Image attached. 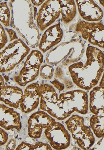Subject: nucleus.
Here are the masks:
<instances>
[{
  "label": "nucleus",
  "instance_id": "29",
  "mask_svg": "<svg viewBox=\"0 0 104 150\" xmlns=\"http://www.w3.org/2000/svg\"><path fill=\"white\" fill-rule=\"evenodd\" d=\"M16 141L13 139H10L7 142L6 146V150H15L16 149Z\"/></svg>",
  "mask_w": 104,
  "mask_h": 150
},
{
  "label": "nucleus",
  "instance_id": "19",
  "mask_svg": "<svg viewBox=\"0 0 104 150\" xmlns=\"http://www.w3.org/2000/svg\"><path fill=\"white\" fill-rule=\"evenodd\" d=\"M61 6V20L66 25L71 22L76 16L77 6L73 0H59Z\"/></svg>",
  "mask_w": 104,
  "mask_h": 150
},
{
  "label": "nucleus",
  "instance_id": "14",
  "mask_svg": "<svg viewBox=\"0 0 104 150\" xmlns=\"http://www.w3.org/2000/svg\"><path fill=\"white\" fill-rule=\"evenodd\" d=\"M79 15L83 21L89 22L100 21L103 17V11L92 0L74 1Z\"/></svg>",
  "mask_w": 104,
  "mask_h": 150
},
{
  "label": "nucleus",
  "instance_id": "30",
  "mask_svg": "<svg viewBox=\"0 0 104 150\" xmlns=\"http://www.w3.org/2000/svg\"><path fill=\"white\" fill-rule=\"evenodd\" d=\"M30 1L34 6H35V7H39V6H41L45 1L44 0H43V1L37 0V1Z\"/></svg>",
  "mask_w": 104,
  "mask_h": 150
},
{
  "label": "nucleus",
  "instance_id": "7",
  "mask_svg": "<svg viewBox=\"0 0 104 150\" xmlns=\"http://www.w3.org/2000/svg\"><path fill=\"white\" fill-rule=\"evenodd\" d=\"M43 62V55L40 50H34L30 52L23 67L14 80L21 87H25L36 80L39 74V69Z\"/></svg>",
  "mask_w": 104,
  "mask_h": 150
},
{
  "label": "nucleus",
  "instance_id": "12",
  "mask_svg": "<svg viewBox=\"0 0 104 150\" xmlns=\"http://www.w3.org/2000/svg\"><path fill=\"white\" fill-rule=\"evenodd\" d=\"M56 122L53 117L43 111L33 113L28 120V133L33 139L41 137L43 130Z\"/></svg>",
  "mask_w": 104,
  "mask_h": 150
},
{
  "label": "nucleus",
  "instance_id": "9",
  "mask_svg": "<svg viewBox=\"0 0 104 150\" xmlns=\"http://www.w3.org/2000/svg\"><path fill=\"white\" fill-rule=\"evenodd\" d=\"M74 30L92 46L104 49V26L102 21L89 22L79 20L75 24Z\"/></svg>",
  "mask_w": 104,
  "mask_h": 150
},
{
  "label": "nucleus",
  "instance_id": "20",
  "mask_svg": "<svg viewBox=\"0 0 104 150\" xmlns=\"http://www.w3.org/2000/svg\"><path fill=\"white\" fill-rule=\"evenodd\" d=\"M90 124L93 133L97 138L104 137V111L93 114L90 119Z\"/></svg>",
  "mask_w": 104,
  "mask_h": 150
},
{
  "label": "nucleus",
  "instance_id": "27",
  "mask_svg": "<svg viewBox=\"0 0 104 150\" xmlns=\"http://www.w3.org/2000/svg\"><path fill=\"white\" fill-rule=\"evenodd\" d=\"M51 83L53 85V87L55 88L58 91H62L66 88L64 84L57 79H54L51 82Z\"/></svg>",
  "mask_w": 104,
  "mask_h": 150
},
{
  "label": "nucleus",
  "instance_id": "2",
  "mask_svg": "<svg viewBox=\"0 0 104 150\" xmlns=\"http://www.w3.org/2000/svg\"><path fill=\"white\" fill-rule=\"evenodd\" d=\"M10 26L17 31L29 48H37L40 39L39 30L34 21V7L30 1H9Z\"/></svg>",
  "mask_w": 104,
  "mask_h": 150
},
{
  "label": "nucleus",
  "instance_id": "8",
  "mask_svg": "<svg viewBox=\"0 0 104 150\" xmlns=\"http://www.w3.org/2000/svg\"><path fill=\"white\" fill-rule=\"evenodd\" d=\"M59 99L64 110L70 115L75 112L82 115L88 113V95L85 91L80 89L68 91L60 94Z\"/></svg>",
  "mask_w": 104,
  "mask_h": 150
},
{
  "label": "nucleus",
  "instance_id": "17",
  "mask_svg": "<svg viewBox=\"0 0 104 150\" xmlns=\"http://www.w3.org/2000/svg\"><path fill=\"white\" fill-rule=\"evenodd\" d=\"M23 91L17 86L5 85L0 93V101L12 108H18L23 98Z\"/></svg>",
  "mask_w": 104,
  "mask_h": 150
},
{
  "label": "nucleus",
  "instance_id": "31",
  "mask_svg": "<svg viewBox=\"0 0 104 150\" xmlns=\"http://www.w3.org/2000/svg\"><path fill=\"white\" fill-rule=\"evenodd\" d=\"M5 82H4V78L0 74V93L1 92V90L3 88L5 87Z\"/></svg>",
  "mask_w": 104,
  "mask_h": 150
},
{
  "label": "nucleus",
  "instance_id": "13",
  "mask_svg": "<svg viewBox=\"0 0 104 150\" xmlns=\"http://www.w3.org/2000/svg\"><path fill=\"white\" fill-rule=\"evenodd\" d=\"M63 35L60 22L47 28L40 39L38 46L40 51L46 53L57 46L62 40Z\"/></svg>",
  "mask_w": 104,
  "mask_h": 150
},
{
  "label": "nucleus",
  "instance_id": "25",
  "mask_svg": "<svg viewBox=\"0 0 104 150\" xmlns=\"http://www.w3.org/2000/svg\"><path fill=\"white\" fill-rule=\"evenodd\" d=\"M8 37L3 25L0 23V50L4 48L8 43Z\"/></svg>",
  "mask_w": 104,
  "mask_h": 150
},
{
  "label": "nucleus",
  "instance_id": "24",
  "mask_svg": "<svg viewBox=\"0 0 104 150\" xmlns=\"http://www.w3.org/2000/svg\"><path fill=\"white\" fill-rule=\"evenodd\" d=\"M54 68L52 65L44 64L41 65L39 69L40 77L44 80H51L54 74Z\"/></svg>",
  "mask_w": 104,
  "mask_h": 150
},
{
  "label": "nucleus",
  "instance_id": "1",
  "mask_svg": "<svg viewBox=\"0 0 104 150\" xmlns=\"http://www.w3.org/2000/svg\"><path fill=\"white\" fill-rule=\"evenodd\" d=\"M86 60L73 64L68 67L73 84L86 91L96 87L103 75L104 53L97 47L90 45L86 50Z\"/></svg>",
  "mask_w": 104,
  "mask_h": 150
},
{
  "label": "nucleus",
  "instance_id": "3",
  "mask_svg": "<svg viewBox=\"0 0 104 150\" xmlns=\"http://www.w3.org/2000/svg\"><path fill=\"white\" fill-rule=\"evenodd\" d=\"M85 51L83 41L73 39L59 44L48 51L46 56L47 64L52 66H68L80 61Z\"/></svg>",
  "mask_w": 104,
  "mask_h": 150
},
{
  "label": "nucleus",
  "instance_id": "32",
  "mask_svg": "<svg viewBox=\"0 0 104 150\" xmlns=\"http://www.w3.org/2000/svg\"><path fill=\"white\" fill-rule=\"evenodd\" d=\"M99 86H101V87H104V78H103V75H102V78H101V80Z\"/></svg>",
  "mask_w": 104,
  "mask_h": 150
},
{
  "label": "nucleus",
  "instance_id": "26",
  "mask_svg": "<svg viewBox=\"0 0 104 150\" xmlns=\"http://www.w3.org/2000/svg\"><path fill=\"white\" fill-rule=\"evenodd\" d=\"M8 140V135L6 132L0 127V146L5 145Z\"/></svg>",
  "mask_w": 104,
  "mask_h": 150
},
{
  "label": "nucleus",
  "instance_id": "28",
  "mask_svg": "<svg viewBox=\"0 0 104 150\" xmlns=\"http://www.w3.org/2000/svg\"><path fill=\"white\" fill-rule=\"evenodd\" d=\"M6 31L8 34L9 39H10V42H12L14 40H17L18 39V37L16 32L13 29H6Z\"/></svg>",
  "mask_w": 104,
  "mask_h": 150
},
{
  "label": "nucleus",
  "instance_id": "5",
  "mask_svg": "<svg viewBox=\"0 0 104 150\" xmlns=\"http://www.w3.org/2000/svg\"><path fill=\"white\" fill-rule=\"evenodd\" d=\"M30 51V48L21 39L10 43L0 51V73L13 70L28 56Z\"/></svg>",
  "mask_w": 104,
  "mask_h": 150
},
{
  "label": "nucleus",
  "instance_id": "16",
  "mask_svg": "<svg viewBox=\"0 0 104 150\" xmlns=\"http://www.w3.org/2000/svg\"><path fill=\"white\" fill-rule=\"evenodd\" d=\"M38 83H34L28 85L25 89L20 105L23 113H30L38 107L40 99L38 90Z\"/></svg>",
  "mask_w": 104,
  "mask_h": 150
},
{
  "label": "nucleus",
  "instance_id": "22",
  "mask_svg": "<svg viewBox=\"0 0 104 150\" xmlns=\"http://www.w3.org/2000/svg\"><path fill=\"white\" fill-rule=\"evenodd\" d=\"M15 150H52V147L49 144L43 142H38L35 145L26 143L25 142H21L17 146Z\"/></svg>",
  "mask_w": 104,
  "mask_h": 150
},
{
  "label": "nucleus",
  "instance_id": "4",
  "mask_svg": "<svg viewBox=\"0 0 104 150\" xmlns=\"http://www.w3.org/2000/svg\"><path fill=\"white\" fill-rule=\"evenodd\" d=\"M38 92L40 95V109L54 118L62 121L70 115L66 112L59 99L56 89L47 83L39 84Z\"/></svg>",
  "mask_w": 104,
  "mask_h": 150
},
{
  "label": "nucleus",
  "instance_id": "10",
  "mask_svg": "<svg viewBox=\"0 0 104 150\" xmlns=\"http://www.w3.org/2000/svg\"><path fill=\"white\" fill-rule=\"evenodd\" d=\"M61 16V6L59 1H45L36 15V25L41 32L52 26Z\"/></svg>",
  "mask_w": 104,
  "mask_h": 150
},
{
  "label": "nucleus",
  "instance_id": "15",
  "mask_svg": "<svg viewBox=\"0 0 104 150\" xmlns=\"http://www.w3.org/2000/svg\"><path fill=\"white\" fill-rule=\"evenodd\" d=\"M0 127L7 131L16 129L20 131L22 128L20 113L12 108L0 104Z\"/></svg>",
  "mask_w": 104,
  "mask_h": 150
},
{
  "label": "nucleus",
  "instance_id": "6",
  "mask_svg": "<svg viewBox=\"0 0 104 150\" xmlns=\"http://www.w3.org/2000/svg\"><path fill=\"white\" fill-rule=\"evenodd\" d=\"M65 124L79 148L89 150L93 146L95 138L90 128L84 124L83 117L76 114L72 115Z\"/></svg>",
  "mask_w": 104,
  "mask_h": 150
},
{
  "label": "nucleus",
  "instance_id": "23",
  "mask_svg": "<svg viewBox=\"0 0 104 150\" xmlns=\"http://www.w3.org/2000/svg\"><path fill=\"white\" fill-rule=\"evenodd\" d=\"M10 11L7 2L0 3V22L5 27L10 26Z\"/></svg>",
  "mask_w": 104,
  "mask_h": 150
},
{
  "label": "nucleus",
  "instance_id": "21",
  "mask_svg": "<svg viewBox=\"0 0 104 150\" xmlns=\"http://www.w3.org/2000/svg\"><path fill=\"white\" fill-rule=\"evenodd\" d=\"M63 69L64 67L58 65L54 72V77L64 84L66 89H71L73 87V83L71 81L70 79H71L68 77V75L64 73Z\"/></svg>",
  "mask_w": 104,
  "mask_h": 150
},
{
  "label": "nucleus",
  "instance_id": "18",
  "mask_svg": "<svg viewBox=\"0 0 104 150\" xmlns=\"http://www.w3.org/2000/svg\"><path fill=\"white\" fill-rule=\"evenodd\" d=\"M104 87L96 86L91 90L88 98V107L93 114L104 111Z\"/></svg>",
  "mask_w": 104,
  "mask_h": 150
},
{
  "label": "nucleus",
  "instance_id": "11",
  "mask_svg": "<svg viewBox=\"0 0 104 150\" xmlns=\"http://www.w3.org/2000/svg\"><path fill=\"white\" fill-rule=\"evenodd\" d=\"M44 134L49 145L54 150H64L70 145V135L61 122H56L47 127Z\"/></svg>",
  "mask_w": 104,
  "mask_h": 150
}]
</instances>
